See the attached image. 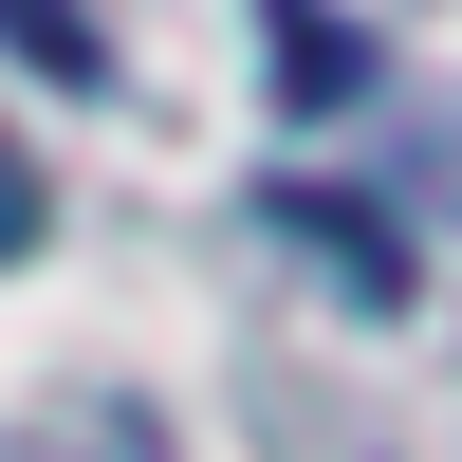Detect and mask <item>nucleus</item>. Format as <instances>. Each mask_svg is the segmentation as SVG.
<instances>
[{
	"instance_id": "obj_2",
	"label": "nucleus",
	"mask_w": 462,
	"mask_h": 462,
	"mask_svg": "<svg viewBox=\"0 0 462 462\" xmlns=\"http://www.w3.org/2000/svg\"><path fill=\"white\" fill-rule=\"evenodd\" d=\"M0 19H19L37 56H56V74H93V19H74V0H0Z\"/></svg>"
},
{
	"instance_id": "obj_1",
	"label": "nucleus",
	"mask_w": 462,
	"mask_h": 462,
	"mask_svg": "<svg viewBox=\"0 0 462 462\" xmlns=\"http://www.w3.org/2000/svg\"><path fill=\"white\" fill-rule=\"evenodd\" d=\"M278 222H296V241H315V259H333L352 296H407V241H370V204H315V185H296Z\"/></svg>"
},
{
	"instance_id": "obj_3",
	"label": "nucleus",
	"mask_w": 462,
	"mask_h": 462,
	"mask_svg": "<svg viewBox=\"0 0 462 462\" xmlns=\"http://www.w3.org/2000/svg\"><path fill=\"white\" fill-rule=\"evenodd\" d=\"M19 241H37V167L0 148V259H19Z\"/></svg>"
}]
</instances>
